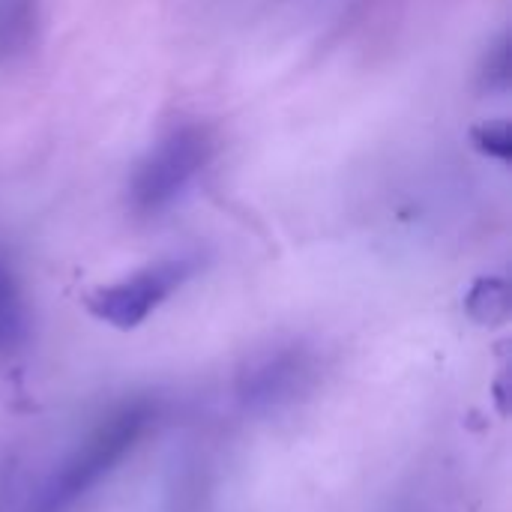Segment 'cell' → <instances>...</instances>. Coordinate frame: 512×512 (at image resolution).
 Listing matches in <instances>:
<instances>
[{"instance_id": "7a4b0ae2", "label": "cell", "mask_w": 512, "mask_h": 512, "mask_svg": "<svg viewBox=\"0 0 512 512\" xmlns=\"http://www.w3.org/2000/svg\"><path fill=\"white\" fill-rule=\"evenodd\" d=\"M213 156V141L201 126L171 129L135 168L129 183V204L138 216H159L171 210L198 180Z\"/></svg>"}, {"instance_id": "277c9868", "label": "cell", "mask_w": 512, "mask_h": 512, "mask_svg": "<svg viewBox=\"0 0 512 512\" xmlns=\"http://www.w3.org/2000/svg\"><path fill=\"white\" fill-rule=\"evenodd\" d=\"M303 378H306L303 354L276 351L249 363V369L240 375V396L255 408H270L279 405L282 399H291L294 390H300Z\"/></svg>"}, {"instance_id": "5b68a950", "label": "cell", "mask_w": 512, "mask_h": 512, "mask_svg": "<svg viewBox=\"0 0 512 512\" xmlns=\"http://www.w3.org/2000/svg\"><path fill=\"white\" fill-rule=\"evenodd\" d=\"M27 336V312L21 300V288L12 264L0 255V354H12L24 345Z\"/></svg>"}, {"instance_id": "ba28073f", "label": "cell", "mask_w": 512, "mask_h": 512, "mask_svg": "<svg viewBox=\"0 0 512 512\" xmlns=\"http://www.w3.org/2000/svg\"><path fill=\"white\" fill-rule=\"evenodd\" d=\"M471 141L480 153L492 156V159H501V162H510L512 159V135L507 123H486V126H477L471 129Z\"/></svg>"}, {"instance_id": "8992f818", "label": "cell", "mask_w": 512, "mask_h": 512, "mask_svg": "<svg viewBox=\"0 0 512 512\" xmlns=\"http://www.w3.org/2000/svg\"><path fill=\"white\" fill-rule=\"evenodd\" d=\"M468 315L483 324V327H498L510 318V288L504 279H480L474 282V288L468 291Z\"/></svg>"}, {"instance_id": "3957f363", "label": "cell", "mask_w": 512, "mask_h": 512, "mask_svg": "<svg viewBox=\"0 0 512 512\" xmlns=\"http://www.w3.org/2000/svg\"><path fill=\"white\" fill-rule=\"evenodd\" d=\"M195 267H198L195 258H186V255L147 264L144 270L93 291L87 297V309L96 321H102L114 330H135L174 291H180L192 279Z\"/></svg>"}, {"instance_id": "9c48e42d", "label": "cell", "mask_w": 512, "mask_h": 512, "mask_svg": "<svg viewBox=\"0 0 512 512\" xmlns=\"http://www.w3.org/2000/svg\"><path fill=\"white\" fill-rule=\"evenodd\" d=\"M486 81L489 87H498V90L510 84V42L507 39H501V45L489 54Z\"/></svg>"}, {"instance_id": "6da1fadb", "label": "cell", "mask_w": 512, "mask_h": 512, "mask_svg": "<svg viewBox=\"0 0 512 512\" xmlns=\"http://www.w3.org/2000/svg\"><path fill=\"white\" fill-rule=\"evenodd\" d=\"M150 405L147 402H132L111 414L90 438L51 474L39 495V512H66L75 507L84 495H90L144 438L150 426Z\"/></svg>"}, {"instance_id": "52a82bcc", "label": "cell", "mask_w": 512, "mask_h": 512, "mask_svg": "<svg viewBox=\"0 0 512 512\" xmlns=\"http://www.w3.org/2000/svg\"><path fill=\"white\" fill-rule=\"evenodd\" d=\"M36 24V0H0V57L21 51Z\"/></svg>"}]
</instances>
